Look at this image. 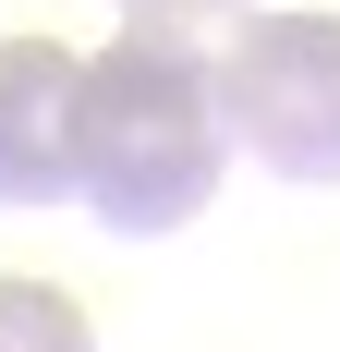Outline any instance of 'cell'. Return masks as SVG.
<instances>
[{
    "mask_svg": "<svg viewBox=\"0 0 340 352\" xmlns=\"http://www.w3.org/2000/svg\"><path fill=\"white\" fill-rule=\"evenodd\" d=\"M219 98H206V49L182 25H122L98 61L73 73V195L98 207V231L158 243L219 195Z\"/></svg>",
    "mask_w": 340,
    "mask_h": 352,
    "instance_id": "1",
    "label": "cell"
},
{
    "mask_svg": "<svg viewBox=\"0 0 340 352\" xmlns=\"http://www.w3.org/2000/svg\"><path fill=\"white\" fill-rule=\"evenodd\" d=\"M73 73L61 36H0V207L73 195Z\"/></svg>",
    "mask_w": 340,
    "mask_h": 352,
    "instance_id": "3",
    "label": "cell"
},
{
    "mask_svg": "<svg viewBox=\"0 0 340 352\" xmlns=\"http://www.w3.org/2000/svg\"><path fill=\"white\" fill-rule=\"evenodd\" d=\"M219 134L279 182H340V12H255L206 61Z\"/></svg>",
    "mask_w": 340,
    "mask_h": 352,
    "instance_id": "2",
    "label": "cell"
},
{
    "mask_svg": "<svg viewBox=\"0 0 340 352\" xmlns=\"http://www.w3.org/2000/svg\"><path fill=\"white\" fill-rule=\"evenodd\" d=\"M122 12H134V25H231V12H255V0H122Z\"/></svg>",
    "mask_w": 340,
    "mask_h": 352,
    "instance_id": "5",
    "label": "cell"
},
{
    "mask_svg": "<svg viewBox=\"0 0 340 352\" xmlns=\"http://www.w3.org/2000/svg\"><path fill=\"white\" fill-rule=\"evenodd\" d=\"M0 352H98V328H85V304L49 280H0Z\"/></svg>",
    "mask_w": 340,
    "mask_h": 352,
    "instance_id": "4",
    "label": "cell"
}]
</instances>
